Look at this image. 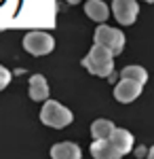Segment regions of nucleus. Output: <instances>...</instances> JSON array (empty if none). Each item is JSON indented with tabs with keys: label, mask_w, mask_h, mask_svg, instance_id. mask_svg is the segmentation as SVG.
<instances>
[{
	"label": "nucleus",
	"mask_w": 154,
	"mask_h": 159,
	"mask_svg": "<svg viewBox=\"0 0 154 159\" xmlns=\"http://www.w3.org/2000/svg\"><path fill=\"white\" fill-rule=\"evenodd\" d=\"M72 112L70 108H66L63 104H59L57 100H47L45 106L40 108V121L49 125V127H55V129H63L66 125L72 123Z\"/></svg>",
	"instance_id": "nucleus-2"
},
{
	"label": "nucleus",
	"mask_w": 154,
	"mask_h": 159,
	"mask_svg": "<svg viewBox=\"0 0 154 159\" xmlns=\"http://www.w3.org/2000/svg\"><path fill=\"white\" fill-rule=\"evenodd\" d=\"M55 47V40L47 32H28L24 36V49L32 55H47Z\"/></svg>",
	"instance_id": "nucleus-4"
},
{
	"label": "nucleus",
	"mask_w": 154,
	"mask_h": 159,
	"mask_svg": "<svg viewBox=\"0 0 154 159\" xmlns=\"http://www.w3.org/2000/svg\"><path fill=\"white\" fill-rule=\"evenodd\" d=\"M110 140H112V144L116 147V151L120 153V157L127 155L131 148H133V136H131V132H127V129L114 127V132H112V136H110Z\"/></svg>",
	"instance_id": "nucleus-10"
},
{
	"label": "nucleus",
	"mask_w": 154,
	"mask_h": 159,
	"mask_svg": "<svg viewBox=\"0 0 154 159\" xmlns=\"http://www.w3.org/2000/svg\"><path fill=\"white\" fill-rule=\"evenodd\" d=\"M120 74H122V79H131V81L142 83V85H146V81H148V72L142 66H127V68H122Z\"/></svg>",
	"instance_id": "nucleus-13"
},
{
	"label": "nucleus",
	"mask_w": 154,
	"mask_h": 159,
	"mask_svg": "<svg viewBox=\"0 0 154 159\" xmlns=\"http://www.w3.org/2000/svg\"><path fill=\"white\" fill-rule=\"evenodd\" d=\"M148 159H154V147L150 148V151H148Z\"/></svg>",
	"instance_id": "nucleus-16"
},
{
	"label": "nucleus",
	"mask_w": 154,
	"mask_h": 159,
	"mask_svg": "<svg viewBox=\"0 0 154 159\" xmlns=\"http://www.w3.org/2000/svg\"><path fill=\"white\" fill-rule=\"evenodd\" d=\"M91 155H93V159H120V153L116 151L110 138L91 142Z\"/></svg>",
	"instance_id": "nucleus-7"
},
{
	"label": "nucleus",
	"mask_w": 154,
	"mask_h": 159,
	"mask_svg": "<svg viewBox=\"0 0 154 159\" xmlns=\"http://www.w3.org/2000/svg\"><path fill=\"white\" fill-rule=\"evenodd\" d=\"M9 83H11V72H9V70H6V68L0 64V91L9 85Z\"/></svg>",
	"instance_id": "nucleus-14"
},
{
	"label": "nucleus",
	"mask_w": 154,
	"mask_h": 159,
	"mask_svg": "<svg viewBox=\"0 0 154 159\" xmlns=\"http://www.w3.org/2000/svg\"><path fill=\"white\" fill-rule=\"evenodd\" d=\"M84 13H87V17H91L93 21L104 24V21L108 19V15H110V9H108L106 2H101V0H87Z\"/></svg>",
	"instance_id": "nucleus-11"
},
{
	"label": "nucleus",
	"mask_w": 154,
	"mask_h": 159,
	"mask_svg": "<svg viewBox=\"0 0 154 159\" xmlns=\"http://www.w3.org/2000/svg\"><path fill=\"white\" fill-rule=\"evenodd\" d=\"M135 155H137V157H143V155H146V148H143V147H139L137 151H135Z\"/></svg>",
	"instance_id": "nucleus-15"
},
{
	"label": "nucleus",
	"mask_w": 154,
	"mask_h": 159,
	"mask_svg": "<svg viewBox=\"0 0 154 159\" xmlns=\"http://www.w3.org/2000/svg\"><path fill=\"white\" fill-rule=\"evenodd\" d=\"M114 132V123L108 121V119H97V121L91 125V134H93L95 140H108Z\"/></svg>",
	"instance_id": "nucleus-12"
},
{
	"label": "nucleus",
	"mask_w": 154,
	"mask_h": 159,
	"mask_svg": "<svg viewBox=\"0 0 154 159\" xmlns=\"http://www.w3.org/2000/svg\"><path fill=\"white\" fill-rule=\"evenodd\" d=\"M80 147L74 142H57L51 147V159H80Z\"/></svg>",
	"instance_id": "nucleus-8"
},
{
	"label": "nucleus",
	"mask_w": 154,
	"mask_h": 159,
	"mask_svg": "<svg viewBox=\"0 0 154 159\" xmlns=\"http://www.w3.org/2000/svg\"><path fill=\"white\" fill-rule=\"evenodd\" d=\"M142 89H143L142 83H135L131 79H120V83L114 87V98L118 102H122V104H129V102L139 98Z\"/></svg>",
	"instance_id": "nucleus-6"
},
{
	"label": "nucleus",
	"mask_w": 154,
	"mask_h": 159,
	"mask_svg": "<svg viewBox=\"0 0 154 159\" xmlns=\"http://www.w3.org/2000/svg\"><path fill=\"white\" fill-rule=\"evenodd\" d=\"M30 98L34 102L49 100V83L42 74H32V79H30Z\"/></svg>",
	"instance_id": "nucleus-9"
},
{
	"label": "nucleus",
	"mask_w": 154,
	"mask_h": 159,
	"mask_svg": "<svg viewBox=\"0 0 154 159\" xmlns=\"http://www.w3.org/2000/svg\"><path fill=\"white\" fill-rule=\"evenodd\" d=\"M125 34L116 30V28H110V25L101 24L97 30H95V45H101V47H106L112 55H118L122 53L125 49Z\"/></svg>",
	"instance_id": "nucleus-3"
},
{
	"label": "nucleus",
	"mask_w": 154,
	"mask_h": 159,
	"mask_svg": "<svg viewBox=\"0 0 154 159\" xmlns=\"http://www.w3.org/2000/svg\"><path fill=\"white\" fill-rule=\"evenodd\" d=\"M143 2H154V0H143Z\"/></svg>",
	"instance_id": "nucleus-18"
},
{
	"label": "nucleus",
	"mask_w": 154,
	"mask_h": 159,
	"mask_svg": "<svg viewBox=\"0 0 154 159\" xmlns=\"http://www.w3.org/2000/svg\"><path fill=\"white\" fill-rule=\"evenodd\" d=\"M83 66L95 76H112L114 72V55L101 47V45H93L91 51L87 53V57H83Z\"/></svg>",
	"instance_id": "nucleus-1"
},
{
	"label": "nucleus",
	"mask_w": 154,
	"mask_h": 159,
	"mask_svg": "<svg viewBox=\"0 0 154 159\" xmlns=\"http://www.w3.org/2000/svg\"><path fill=\"white\" fill-rule=\"evenodd\" d=\"M66 2H70V4H76V2H80V0H66Z\"/></svg>",
	"instance_id": "nucleus-17"
},
{
	"label": "nucleus",
	"mask_w": 154,
	"mask_h": 159,
	"mask_svg": "<svg viewBox=\"0 0 154 159\" xmlns=\"http://www.w3.org/2000/svg\"><path fill=\"white\" fill-rule=\"evenodd\" d=\"M112 13L116 17V21L122 25H131L135 21L137 13H139V7L135 0H114L112 2Z\"/></svg>",
	"instance_id": "nucleus-5"
}]
</instances>
